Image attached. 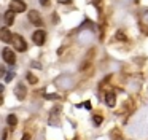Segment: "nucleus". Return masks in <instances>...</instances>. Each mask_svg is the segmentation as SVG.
<instances>
[{
  "label": "nucleus",
  "mask_w": 148,
  "mask_h": 140,
  "mask_svg": "<svg viewBox=\"0 0 148 140\" xmlns=\"http://www.w3.org/2000/svg\"><path fill=\"white\" fill-rule=\"evenodd\" d=\"M13 45H14V48H16V51H21V53H24V51L27 49V45H26V41H24V38L18 34H13Z\"/></svg>",
  "instance_id": "obj_1"
},
{
  "label": "nucleus",
  "mask_w": 148,
  "mask_h": 140,
  "mask_svg": "<svg viewBox=\"0 0 148 140\" xmlns=\"http://www.w3.org/2000/svg\"><path fill=\"white\" fill-rule=\"evenodd\" d=\"M10 10L14 13H23V11H26V3H24L23 0H11Z\"/></svg>",
  "instance_id": "obj_2"
},
{
  "label": "nucleus",
  "mask_w": 148,
  "mask_h": 140,
  "mask_svg": "<svg viewBox=\"0 0 148 140\" xmlns=\"http://www.w3.org/2000/svg\"><path fill=\"white\" fill-rule=\"evenodd\" d=\"M2 57H3V60L7 64H10V65H13V64L16 62V56H14V53L10 48H5V49L2 51Z\"/></svg>",
  "instance_id": "obj_3"
},
{
  "label": "nucleus",
  "mask_w": 148,
  "mask_h": 140,
  "mask_svg": "<svg viewBox=\"0 0 148 140\" xmlns=\"http://www.w3.org/2000/svg\"><path fill=\"white\" fill-rule=\"evenodd\" d=\"M32 40H34V43H35V45L42 46V45L45 43V40H46V32L45 30H35V32H34V35H32Z\"/></svg>",
  "instance_id": "obj_4"
},
{
  "label": "nucleus",
  "mask_w": 148,
  "mask_h": 140,
  "mask_svg": "<svg viewBox=\"0 0 148 140\" xmlns=\"http://www.w3.org/2000/svg\"><path fill=\"white\" fill-rule=\"evenodd\" d=\"M0 40L3 41V43H10V41H13V34L10 32V29L3 27L2 30H0Z\"/></svg>",
  "instance_id": "obj_5"
},
{
  "label": "nucleus",
  "mask_w": 148,
  "mask_h": 140,
  "mask_svg": "<svg viewBox=\"0 0 148 140\" xmlns=\"http://www.w3.org/2000/svg\"><path fill=\"white\" fill-rule=\"evenodd\" d=\"M29 21L32 22V24H35V25H42V24H43L42 18H40V14L35 11V10H32V11H29Z\"/></svg>",
  "instance_id": "obj_6"
},
{
  "label": "nucleus",
  "mask_w": 148,
  "mask_h": 140,
  "mask_svg": "<svg viewBox=\"0 0 148 140\" xmlns=\"http://www.w3.org/2000/svg\"><path fill=\"white\" fill-rule=\"evenodd\" d=\"M14 94H16V97L19 99V100H23V99L26 97V94H27L26 86H24L23 83H19V84L16 86V89H14Z\"/></svg>",
  "instance_id": "obj_7"
},
{
  "label": "nucleus",
  "mask_w": 148,
  "mask_h": 140,
  "mask_svg": "<svg viewBox=\"0 0 148 140\" xmlns=\"http://www.w3.org/2000/svg\"><path fill=\"white\" fill-rule=\"evenodd\" d=\"M3 19H5V24H7V25H11V24H13V21H14V11L8 10V11L5 13Z\"/></svg>",
  "instance_id": "obj_8"
},
{
  "label": "nucleus",
  "mask_w": 148,
  "mask_h": 140,
  "mask_svg": "<svg viewBox=\"0 0 148 140\" xmlns=\"http://www.w3.org/2000/svg\"><path fill=\"white\" fill-rule=\"evenodd\" d=\"M105 102L110 105V107H113V105H115V94H113V92H107L105 94Z\"/></svg>",
  "instance_id": "obj_9"
},
{
  "label": "nucleus",
  "mask_w": 148,
  "mask_h": 140,
  "mask_svg": "<svg viewBox=\"0 0 148 140\" xmlns=\"http://www.w3.org/2000/svg\"><path fill=\"white\" fill-rule=\"evenodd\" d=\"M7 123H8V126H11V127L16 126V124H18V118H16V115H8Z\"/></svg>",
  "instance_id": "obj_10"
},
{
  "label": "nucleus",
  "mask_w": 148,
  "mask_h": 140,
  "mask_svg": "<svg viewBox=\"0 0 148 140\" xmlns=\"http://www.w3.org/2000/svg\"><path fill=\"white\" fill-rule=\"evenodd\" d=\"M27 81H29L30 84H35V83H37V76L34 75V73H27Z\"/></svg>",
  "instance_id": "obj_11"
},
{
  "label": "nucleus",
  "mask_w": 148,
  "mask_h": 140,
  "mask_svg": "<svg viewBox=\"0 0 148 140\" xmlns=\"http://www.w3.org/2000/svg\"><path fill=\"white\" fill-rule=\"evenodd\" d=\"M13 78H14V73L13 72H10V73H7V75H5V81H8V83H10Z\"/></svg>",
  "instance_id": "obj_12"
},
{
  "label": "nucleus",
  "mask_w": 148,
  "mask_h": 140,
  "mask_svg": "<svg viewBox=\"0 0 148 140\" xmlns=\"http://www.w3.org/2000/svg\"><path fill=\"white\" fill-rule=\"evenodd\" d=\"M116 38H118V40H126V38H124V35H123L121 32H119V34H116Z\"/></svg>",
  "instance_id": "obj_13"
},
{
  "label": "nucleus",
  "mask_w": 148,
  "mask_h": 140,
  "mask_svg": "<svg viewBox=\"0 0 148 140\" xmlns=\"http://www.w3.org/2000/svg\"><path fill=\"white\" fill-rule=\"evenodd\" d=\"M94 121H96L97 124H100V123H102V118H100V116H94Z\"/></svg>",
  "instance_id": "obj_14"
},
{
  "label": "nucleus",
  "mask_w": 148,
  "mask_h": 140,
  "mask_svg": "<svg viewBox=\"0 0 148 140\" xmlns=\"http://www.w3.org/2000/svg\"><path fill=\"white\" fill-rule=\"evenodd\" d=\"M30 139V135L29 134H24V137H23V140H29Z\"/></svg>",
  "instance_id": "obj_15"
},
{
  "label": "nucleus",
  "mask_w": 148,
  "mask_h": 140,
  "mask_svg": "<svg viewBox=\"0 0 148 140\" xmlns=\"http://www.w3.org/2000/svg\"><path fill=\"white\" fill-rule=\"evenodd\" d=\"M40 3H42V5H46V3H48V0H40Z\"/></svg>",
  "instance_id": "obj_16"
},
{
  "label": "nucleus",
  "mask_w": 148,
  "mask_h": 140,
  "mask_svg": "<svg viewBox=\"0 0 148 140\" xmlns=\"http://www.w3.org/2000/svg\"><path fill=\"white\" fill-rule=\"evenodd\" d=\"M92 3H94V5H99V3H100V0H92Z\"/></svg>",
  "instance_id": "obj_17"
},
{
  "label": "nucleus",
  "mask_w": 148,
  "mask_h": 140,
  "mask_svg": "<svg viewBox=\"0 0 148 140\" xmlns=\"http://www.w3.org/2000/svg\"><path fill=\"white\" fill-rule=\"evenodd\" d=\"M2 92H3V86L0 84V94H2Z\"/></svg>",
  "instance_id": "obj_18"
},
{
  "label": "nucleus",
  "mask_w": 148,
  "mask_h": 140,
  "mask_svg": "<svg viewBox=\"0 0 148 140\" xmlns=\"http://www.w3.org/2000/svg\"><path fill=\"white\" fill-rule=\"evenodd\" d=\"M2 104H3V99H2V97H0V105H2Z\"/></svg>",
  "instance_id": "obj_19"
},
{
  "label": "nucleus",
  "mask_w": 148,
  "mask_h": 140,
  "mask_svg": "<svg viewBox=\"0 0 148 140\" xmlns=\"http://www.w3.org/2000/svg\"><path fill=\"white\" fill-rule=\"evenodd\" d=\"M0 22H2V18H0Z\"/></svg>",
  "instance_id": "obj_20"
}]
</instances>
